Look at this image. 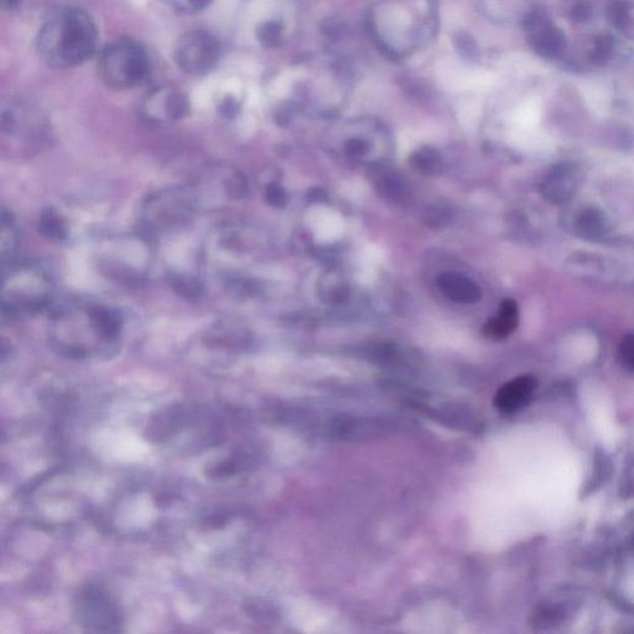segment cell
<instances>
[{
	"mask_svg": "<svg viewBox=\"0 0 634 634\" xmlns=\"http://www.w3.org/2000/svg\"><path fill=\"white\" fill-rule=\"evenodd\" d=\"M450 218H451V211H450L448 206L442 204L431 206L427 214H425L427 224L436 228L445 226Z\"/></svg>",
	"mask_w": 634,
	"mask_h": 634,
	"instance_id": "f1b7e54d",
	"label": "cell"
},
{
	"mask_svg": "<svg viewBox=\"0 0 634 634\" xmlns=\"http://www.w3.org/2000/svg\"><path fill=\"white\" fill-rule=\"evenodd\" d=\"M193 211V201L183 190H167L151 196L142 207V222L150 230L176 226Z\"/></svg>",
	"mask_w": 634,
	"mask_h": 634,
	"instance_id": "9c48e42d",
	"label": "cell"
},
{
	"mask_svg": "<svg viewBox=\"0 0 634 634\" xmlns=\"http://www.w3.org/2000/svg\"><path fill=\"white\" fill-rule=\"evenodd\" d=\"M220 110L222 114H224V116L233 117L238 110V103L236 102V100H234L233 97L224 98V100L222 101Z\"/></svg>",
	"mask_w": 634,
	"mask_h": 634,
	"instance_id": "d6a6232c",
	"label": "cell"
},
{
	"mask_svg": "<svg viewBox=\"0 0 634 634\" xmlns=\"http://www.w3.org/2000/svg\"><path fill=\"white\" fill-rule=\"evenodd\" d=\"M519 322L518 305L515 300L506 299L502 301L500 307L499 315L491 317L484 323V335L491 340L500 341L508 337L516 331Z\"/></svg>",
	"mask_w": 634,
	"mask_h": 634,
	"instance_id": "9a60e30c",
	"label": "cell"
},
{
	"mask_svg": "<svg viewBox=\"0 0 634 634\" xmlns=\"http://www.w3.org/2000/svg\"><path fill=\"white\" fill-rule=\"evenodd\" d=\"M221 43L214 34L192 30L183 34L174 47V60L186 74L202 76L217 66L221 59Z\"/></svg>",
	"mask_w": 634,
	"mask_h": 634,
	"instance_id": "52a82bcc",
	"label": "cell"
},
{
	"mask_svg": "<svg viewBox=\"0 0 634 634\" xmlns=\"http://www.w3.org/2000/svg\"><path fill=\"white\" fill-rule=\"evenodd\" d=\"M171 288L174 293L182 297L186 300H196L204 293L202 285L198 279L190 277V275L177 274L174 275L170 280Z\"/></svg>",
	"mask_w": 634,
	"mask_h": 634,
	"instance_id": "cb8c5ba5",
	"label": "cell"
},
{
	"mask_svg": "<svg viewBox=\"0 0 634 634\" xmlns=\"http://www.w3.org/2000/svg\"><path fill=\"white\" fill-rule=\"evenodd\" d=\"M87 215L85 205H79L78 202L49 205L40 214L39 230L53 242H82L92 231Z\"/></svg>",
	"mask_w": 634,
	"mask_h": 634,
	"instance_id": "8992f818",
	"label": "cell"
},
{
	"mask_svg": "<svg viewBox=\"0 0 634 634\" xmlns=\"http://www.w3.org/2000/svg\"><path fill=\"white\" fill-rule=\"evenodd\" d=\"M404 183V182H402L401 177L386 174V175L380 177L378 183H377V187H378V191L386 199H392V201H399L407 193Z\"/></svg>",
	"mask_w": 634,
	"mask_h": 634,
	"instance_id": "484cf974",
	"label": "cell"
},
{
	"mask_svg": "<svg viewBox=\"0 0 634 634\" xmlns=\"http://www.w3.org/2000/svg\"><path fill=\"white\" fill-rule=\"evenodd\" d=\"M537 379L532 376H521L509 380L497 392L494 407L503 414H515L527 407L537 389Z\"/></svg>",
	"mask_w": 634,
	"mask_h": 634,
	"instance_id": "7c38bea8",
	"label": "cell"
},
{
	"mask_svg": "<svg viewBox=\"0 0 634 634\" xmlns=\"http://www.w3.org/2000/svg\"><path fill=\"white\" fill-rule=\"evenodd\" d=\"M0 132L17 148L28 150L45 144L49 126L37 110L17 104L0 114Z\"/></svg>",
	"mask_w": 634,
	"mask_h": 634,
	"instance_id": "ba28073f",
	"label": "cell"
},
{
	"mask_svg": "<svg viewBox=\"0 0 634 634\" xmlns=\"http://www.w3.org/2000/svg\"><path fill=\"white\" fill-rule=\"evenodd\" d=\"M167 4L186 14H196L204 12L212 4L214 0H163Z\"/></svg>",
	"mask_w": 634,
	"mask_h": 634,
	"instance_id": "f546056e",
	"label": "cell"
},
{
	"mask_svg": "<svg viewBox=\"0 0 634 634\" xmlns=\"http://www.w3.org/2000/svg\"><path fill=\"white\" fill-rule=\"evenodd\" d=\"M56 279L40 259L19 256L0 264V315L28 319L49 313L56 303Z\"/></svg>",
	"mask_w": 634,
	"mask_h": 634,
	"instance_id": "3957f363",
	"label": "cell"
},
{
	"mask_svg": "<svg viewBox=\"0 0 634 634\" xmlns=\"http://www.w3.org/2000/svg\"><path fill=\"white\" fill-rule=\"evenodd\" d=\"M614 52V37L610 33L596 35L589 41L588 49V61L596 68H601L611 59Z\"/></svg>",
	"mask_w": 634,
	"mask_h": 634,
	"instance_id": "7402d4cb",
	"label": "cell"
},
{
	"mask_svg": "<svg viewBox=\"0 0 634 634\" xmlns=\"http://www.w3.org/2000/svg\"><path fill=\"white\" fill-rule=\"evenodd\" d=\"M265 199L274 207H284L288 204V192L283 186L272 183L266 187Z\"/></svg>",
	"mask_w": 634,
	"mask_h": 634,
	"instance_id": "1f68e13d",
	"label": "cell"
},
{
	"mask_svg": "<svg viewBox=\"0 0 634 634\" xmlns=\"http://www.w3.org/2000/svg\"><path fill=\"white\" fill-rule=\"evenodd\" d=\"M350 128L352 133H348V134L351 135H347L344 139L342 150L348 158L361 160V158H366L372 150V142H370L369 136L361 131V123H352Z\"/></svg>",
	"mask_w": 634,
	"mask_h": 634,
	"instance_id": "44dd1931",
	"label": "cell"
},
{
	"mask_svg": "<svg viewBox=\"0 0 634 634\" xmlns=\"http://www.w3.org/2000/svg\"><path fill=\"white\" fill-rule=\"evenodd\" d=\"M606 221L602 212L589 208L583 211L576 222V230L585 238H597L605 232Z\"/></svg>",
	"mask_w": 634,
	"mask_h": 634,
	"instance_id": "603a6c76",
	"label": "cell"
},
{
	"mask_svg": "<svg viewBox=\"0 0 634 634\" xmlns=\"http://www.w3.org/2000/svg\"><path fill=\"white\" fill-rule=\"evenodd\" d=\"M47 316L50 344L60 354L74 360L112 354L125 332L120 310L92 295L57 299Z\"/></svg>",
	"mask_w": 634,
	"mask_h": 634,
	"instance_id": "6da1fadb",
	"label": "cell"
},
{
	"mask_svg": "<svg viewBox=\"0 0 634 634\" xmlns=\"http://www.w3.org/2000/svg\"><path fill=\"white\" fill-rule=\"evenodd\" d=\"M437 288L443 297L458 304H477L482 299V290L474 280L455 272H443L437 277Z\"/></svg>",
	"mask_w": 634,
	"mask_h": 634,
	"instance_id": "4fadbf2b",
	"label": "cell"
},
{
	"mask_svg": "<svg viewBox=\"0 0 634 634\" xmlns=\"http://www.w3.org/2000/svg\"><path fill=\"white\" fill-rule=\"evenodd\" d=\"M436 21L434 0H380L367 23L379 49L399 60L433 39Z\"/></svg>",
	"mask_w": 634,
	"mask_h": 634,
	"instance_id": "7a4b0ae2",
	"label": "cell"
},
{
	"mask_svg": "<svg viewBox=\"0 0 634 634\" xmlns=\"http://www.w3.org/2000/svg\"><path fill=\"white\" fill-rule=\"evenodd\" d=\"M319 297L326 305L338 306L348 299V285L338 272H326L320 279Z\"/></svg>",
	"mask_w": 634,
	"mask_h": 634,
	"instance_id": "ac0fdd59",
	"label": "cell"
},
{
	"mask_svg": "<svg viewBox=\"0 0 634 634\" xmlns=\"http://www.w3.org/2000/svg\"><path fill=\"white\" fill-rule=\"evenodd\" d=\"M576 189L575 171L569 165H557L541 183V193L551 204L561 205L572 199Z\"/></svg>",
	"mask_w": 634,
	"mask_h": 634,
	"instance_id": "5bb4252c",
	"label": "cell"
},
{
	"mask_svg": "<svg viewBox=\"0 0 634 634\" xmlns=\"http://www.w3.org/2000/svg\"><path fill=\"white\" fill-rule=\"evenodd\" d=\"M104 84L113 90H131L150 75V59L145 47L132 37H119L104 47L100 59Z\"/></svg>",
	"mask_w": 634,
	"mask_h": 634,
	"instance_id": "5b68a950",
	"label": "cell"
},
{
	"mask_svg": "<svg viewBox=\"0 0 634 634\" xmlns=\"http://www.w3.org/2000/svg\"><path fill=\"white\" fill-rule=\"evenodd\" d=\"M618 357H620L621 363H622L624 369L632 372L634 369V338L632 335H627L621 342L620 348H618Z\"/></svg>",
	"mask_w": 634,
	"mask_h": 634,
	"instance_id": "4dcf8cb0",
	"label": "cell"
},
{
	"mask_svg": "<svg viewBox=\"0 0 634 634\" xmlns=\"http://www.w3.org/2000/svg\"><path fill=\"white\" fill-rule=\"evenodd\" d=\"M594 17V6L589 0H576L569 9V18L576 24L588 23Z\"/></svg>",
	"mask_w": 634,
	"mask_h": 634,
	"instance_id": "83f0119b",
	"label": "cell"
},
{
	"mask_svg": "<svg viewBox=\"0 0 634 634\" xmlns=\"http://www.w3.org/2000/svg\"><path fill=\"white\" fill-rule=\"evenodd\" d=\"M24 2L25 0H0V11H17Z\"/></svg>",
	"mask_w": 634,
	"mask_h": 634,
	"instance_id": "836d02e7",
	"label": "cell"
},
{
	"mask_svg": "<svg viewBox=\"0 0 634 634\" xmlns=\"http://www.w3.org/2000/svg\"><path fill=\"white\" fill-rule=\"evenodd\" d=\"M189 110V98L174 85L155 88L142 102V113L153 122L182 119Z\"/></svg>",
	"mask_w": 634,
	"mask_h": 634,
	"instance_id": "8fae6325",
	"label": "cell"
},
{
	"mask_svg": "<svg viewBox=\"0 0 634 634\" xmlns=\"http://www.w3.org/2000/svg\"><path fill=\"white\" fill-rule=\"evenodd\" d=\"M97 41V27L91 15L76 6H63L44 21L37 50L52 68L71 69L93 55Z\"/></svg>",
	"mask_w": 634,
	"mask_h": 634,
	"instance_id": "277c9868",
	"label": "cell"
},
{
	"mask_svg": "<svg viewBox=\"0 0 634 634\" xmlns=\"http://www.w3.org/2000/svg\"><path fill=\"white\" fill-rule=\"evenodd\" d=\"M528 35L529 44L535 53L545 59H555L565 52L566 35L544 14L535 8L522 23Z\"/></svg>",
	"mask_w": 634,
	"mask_h": 634,
	"instance_id": "30bf717a",
	"label": "cell"
},
{
	"mask_svg": "<svg viewBox=\"0 0 634 634\" xmlns=\"http://www.w3.org/2000/svg\"><path fill=\"white\" fill-rule=\"evenodd\" d=\"M409 164L421 175L434 176L443 171L442 155L431 147H421L413 151L409 157Z\"/></svg>",
	"mask_w": 634,
	"mask_h": 634,
	"instance_id": "d6986e66",
	"label": "cell"
},
{
	"mask_svg": "<svg viewBox=\"0 0 634 634\" xmlns=\"http://www.w3.org/2000/svg\"><path fill=\"white\" fill-rule=\"evenodd\" d=\"M15 356V342L11 334L0 325V372L12 363Z\"/></svg>",
	"mask_w": 634,
	"mask_h": 634,
	"instance_id": "4316f807",
	"label": "cell"
},
{
	"mask_svg": "<svg viewBox=\"0 0 634 634\" xmlns=\"http://www.w3.org/2000/svg\"><path fill=\"white\" fill-rule=\"evenodd\" d=\"M606 18L608 23L617 30L627 31L632 27V15H630V5L626 2H622V0H616V2L614 0L607 6Z\"/></svg>",
	"mask_w": 634,
	"mask_h": 634,
	"instance_id": "d4e9b609",
	"label": "cell"
},
{
	"mask_svg": "<svg viewBox=\"0 0 634 634\" xmlns=\"http://www.w3.org/2000/svg\"><path fill=\"white\" fill-rule=\"evenodd\" d=\"M256 39L265 49H275L283 43L285 24L281 19H263L255 30Z\"/></svg>",
	"mask_w": 634,
	"mask_h": 634,
	"instance_id": "ffe728a7",
	"label": "cell"
},
{
	"mask_svg": "<svg viewBox=\"0 0 634 634\" xmlns=\"http://www.w3.org/2000/svg\"><path fill=\"white\" fill-rule=\"evenodd\" d=\"M20 228L17 218L8 208L0 205V264L17 255Z\"/></svg>",
	"mask_w": 634,
	"mask_h": 634,
	"instance_id": "e0dca14e",
	"label": "cell"
},
{
	"mask_svg": "<svg viewBox=\"0 0 634 634\" xmlns=\"http://www.w3.org/2000/svg\"><path fill=\"white\" fill-rule=\"evenodd\" d=\"M484 12L496 21L504 23H519L522 25L534 6L529 4V0H481Z\"/></svg>",
	"mask_w": 634,
	"mask_h": 634,
	"instance_id": "2e32d148",
	"label": "cell"
}]
</instances>
